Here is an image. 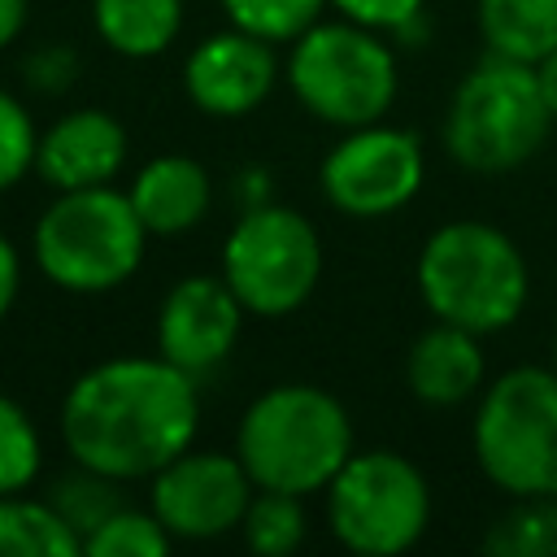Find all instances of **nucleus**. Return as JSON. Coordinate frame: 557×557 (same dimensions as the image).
Wrapping results in <instances>:
<instances>
[{
	"instance_id": "nucleus-1",
	"label": "nucleus",
	"mask_w": 557,
	"mask_h": 557,
	"mask_svg": "<svg viewBox=\"0 0 557 557\" xmlns=\"http://www.w3.org/2000/svg\"><path fill=\"white\" fill-rule=\"evenodd\" d=\"M200 431L196 379L157 357H109L83 370L61 400V444L74 466L117 483L152 479Z\"/></svg>"
},
{
	"instance_id": "nucleus-2",
	"label": "nucleus",
	"mask_w": 557,
	"mask_h": 557,
	"mask_svg": "<svg viewBox=\"0 0 557 557\" xmlns=\"http://www.w3.org/2000/svg\"><path fill=\"white\" fill-rule=\"evenodd\" d=\"M413 283L435 322H453L474 335L513 326L531 296V270L513 235L474 218L444 222L422 239Z\"/></svg>"
},
{
	"instance_id": "nucleus-3",
	"label": "nucleus",
	"mask_w": 557,
	"mask_h": 557,
	"mask_svg": "<svg viewBox=\"0 0 557 557\" xmlns=\"http://www.w3.org/2000/svg\"><path fill=\"white\" fill-rule=\"evenodd\" d=\"M352 418L318 383H274L248 400L235 426V457L257 487L313 496L352 457Z\"/></svg>"
},
{
	"instance_id": "nucleus-4",
	"label": "nucleus",
	"mask_w": 557,
	"mask_h": 557,
	"mask_svg": "<svg viewBox=\"0 0 557 557\" xmlns=\"http://www.w3.org/2000/svg\"><path fill=\"white\" fill-rule=\"evenodd\" d=\"M144 248L148 226L139 222L131 196L113 183L57 191L30 231V257L39 274L70 296L117 292L144 265Z\"/></svg>"
},
{
	"instance_id": "nucleus-5",
	"label": "nucleus",
	"mask_w": 557,
	"mask_h": 557,
	"mask_svg": "<svg viewBox=\"0 0 557 557\" xmlns=\"http://www.w3.org/2000/svg\"><path fill=\"white\" fill-rule=\"evenodd\" d=\"M283 74L296 104L335 131L383 122L400 91V65L387 35L348 17H318L296 35Z\"/></svg>"
},
{
	"instance_id": "nucleus-6",
	"label": "nucleus",
	"mask_w": 557,
	"mask_h": 557,
	"mask_svg": "<svg viewBox=\"0 0 557 557\" xmlns=\"http://www.w3.org/2000/svg\"><path fill=\"white\" fill-rule=\"evenodd\" d=\"M553 113L540 91V74L527 61L487 52L448 96L444 152L470 174H509L527 165L548 139Z\"/></svg>"
},
{
	"instance_id": "nucleus-7",
	"label": "nucleus",
	"mask_w": 557,
	"mask_h": 557,
	"mask_svg": "<svg viewBox=\"0 0 557 557\" xmlns=\"http://www.w3.org/2000/svg\"><path fill=\"white\" fill-rule=\"evenodd\" d=\"M470 444L483 479L513 496H557V370L509 366L483 383Z\"/></svg>"
},
{
	"instance_id": "nucleus-8",
	"label": "nucleus",
	"mask_w": 557,
	"mask_h": 557,
	"mask_svg": "<svg viewBox=\"0 0 557 557\" xmlns=\"http://www.w3.org/2000/svg\"><path fill=\"white\" fill-rule=\"evenodd\" d=\"M326 522L357 557L409 553L431 527L426 474L392 448H352L326 483Z\"/></svg>"
},
{
	"instance_id": "nucleus-9",
	"label": "nucleus",
	"mask_w": 557,
	"mask_h": 557,
	"mask_svg": "<svg viewBox=\"0 0 557 557\" xmlns=\"http://www.w3.org/2000/svg\"><path fill=\"white\" fill-rule=\"evenodd\" d=\"M222 278L252 318H287L322 278V239L305 213L278 200L239 209L222 244Z\"/></svg>"
},
{
	"instance_id": "nucleus-10",
	"label": "nucleus",
	"mask_w": 557,
	"mask_h": 557,
	"mask_svg": "<svg viewBox=\"0 0 557 557\" xmlns=\"http://www.w3.org/2000/svg\"><path fill=\"white\" fill-rule=\"evenodd\" d=\"M422 178H426L422 139L413 131L387 126V122L344 131L318 165V187H322L326 205L335 213L361 218V222L400 213L422 191Z\"/></svg>"
},
{
	"instance_id": "nucleus-11",
	"label": "nucleus",
	"mask_w": 557,
	"mask_h": 557,
	"mask_svg": "<svg viewBox=\"0 0 557 557\" xmlns=\"http://www.w3.org/2000/svg\"><path fill=\"white\" fill-rule=\"evenodd\" d=\"M257 483L244 461L222 448H187L148 479V509L174 544H205L239 531Z\"/></svg>"
},
{
	"instance_id": "nucleus-12",
	"label": "nucleus",
	"mask_w": 557,
	"mask_h": 557,
	"mask_svg": "<svg viewBox=\"0 0 557 557\" xmlns=\"http://www.w3.org/2000/svg\"><path fill=\"white\" fill-rule=\"evenodd\" d=\"M244 313L248 309L222 274H187L157 305V352L200 379L231 357Z\"/></svg>"
},
{
	"instance_id": "nucleus-13",
	"label": "nucleus",
	"mask_w": 557,
	"mask_h": 557,
	"mask_svg": "<svg viewBox=\"0 0 557 557\" xmlns=\"http://www.w3.org/2000/svg\"><path fill=\"white\" fill-rule=\"evenodd\" d=\"M278 83L274 44L226 22V30L205 35L183 61V91L209 117H248L265 104Z\"/></svg>"
},
{
	"instance_id": "nucleus-14",
	"label": "nucleus",
	"mask_w": 557,
	"mask_h": 557,
	"mask_svg": "<svg viewBox=\"0 0 557 557\" xmlns=\"http://www.w3.org/2000/svg\"><path fill=\"white\" fill-rule=\"evenodd\" d=\"M126 165V126L109 109H70L39 131L35 174L52 191L104 187Z\"/></svg>"
},
{
	"instance_id": "nucleus-15",
	"label": "nucleus",
	"mask_w": 557,
	"mask_h": 557,
	"mask_svg": "<svg viewBox=\"0 0 557 557\" xmlns=\"http://www.w3.org/2000/svg\"><path fill=\"white\" fill-rule=\"evenodd\" d=\"M483 335L453 326V322H431L405 352V383L409 392L431 405V409H457L474 400L487 383V361L479 348Z\"/></svg>"
},
{
	"instance_id": "nucleus-16",
	"label": "nucleus",
	"mask_w": 557,
	"mask_h": 557,
	"mask_svg": "<svg viewBox=\"0 0 557 557\" xmlns=\"http://www.w3.org/2000/svg\"><path fill=\"white\" fill-rule=\"evenodd\" d=\"M139 222L148 226V235H187L191 226H200L213 209V178L196 157L183 152H161L152 161L139 165V174L126 187Z\"/></svg>"
},
{
	"instance_id": "nucleus-17",
	"label": "nucleus",
	"mask_w": 557,
	"mask_h": 557,
	"mask_svg": "<svg viewBox=\"0 0 557 557\" xmlns=\"http://www.w3.org/2000/svg\"><path fill=\"white\" fill-rule=\"evenodd\" d=\"M91 26L117 57H161L183 30V0H91Z\"/></svg>"
},
{
	"instance_id": "nucleus-18",
	"label": "nucleus",
	"mask_w": 557,
	"mask_h": 557,
	"mask_svg": "<svg viewBox=\"0 0 557 557\" xmlns=\"http://www.w3.org/2000/svg\"><path fill=\"white\" fill-rule=\"evenodd\" d=\"M487 52L540 65L557 52V0H479Z\"/></svg>"
},
{
	"instance_id": "nucleus-19",
	"label": "nucleus",
	"mask_w": 557,
	"mask_h": 557,
	"mask_svg": "<svg viewBox=\"0 0 557 557\" xmlns=\"http://www.w3.org/2000/svg\"><path fill=\"white\" fill-rule=\"evenodd\" d=\"M83 540L48 496H0V557H78Z\"/></svg>"
},
{
	"instance_id": "nucleus-20",
	"label": "nucleus",
	"mask_w": 557,
	"mask_h": 557,
	"mask_svg": "<svg viewBox=\"0 0 557 557\" xmlns=\"http://www.w3.org/2000/svg\"><path fill=\"white\" fill-rule=\"evenodd\" d=\"M305 496H292V492H274V487H257L248 509H244V522H239V535L244 544L257 553V557H287L305 544Z\"/></svg>"
},
{
	"instance_id": "nucleus-21",
	"label": "nucleus",
	"mask_w": 557,
	"mask_h": 557,
	"mask_svg": "<svg viewBox=\"0 0 557 557\" xmlns=\"http://www.w3.org/2000/svg\"><path fill=\"white\" fill-rule=\"evenodd\" d=\"M483 548L492 557H557V496H527L492 522Z\"/></svg>"
},
{
	"instance_id": "nucleus-22",
	"label": "nucleus",
	"mask_w": 557,
	"mask_h": 557,
	"mask_svg": "<svg viewBox=\"0 0 557 557\" xmlns=\"http://www.w3.org/2000/svg\"><path fill=\"white\" fill-rule=\"evenodd\" d=\"M48 500H52V509L74 527L78 540H87L113 509L126 505L122 483L109 479V474H96V470H87V466H74L70 474H61L57 487L48 492Z\"/></svg>"
},
{
	"instance_id": "nucleus-23",
	"label": "nucleus",
	"mask_w": 557,
	"mask_h": 557,
	"mask_svg": "<svg viewBox=\"0 0 557 557\" xmlns=\"http://www.w3.org/2000/svg\"><path fill=\"white\" fill-rule=\"evenodd\" d=\"M170 548H174V535L161 527V518L152 509H135V505L113 509L83 540V553H91V557H165Z\"/></svg>"
},
{
	"instance_id": "nucleus-24",
	"label": "nucleus",
	"mask_w": 557,
	"mask_h": 557,
	"mask_svg": "<svg viewBox=\"0 0 557 557\" xmlns=\"http://www.w3.org/2000/svg\"><path fill=\"white\" fill-rule=\"evenodd\" d=\"M44 470V440L26 405L0 392V496L26 492Z\"/></svg>"
},
{
	"instance_id": "nucleus-25",
	"label": "nucleus",
	"mask_w": 557,
	"mask_h": 557,
	"mask_svg": "<svg viewBox=\"0 0 557 557\" xmlns=\"http://www.w3.org/2000/svg\"><path fill=\"white\" fill-rule=\"evenodd\" d=\"M218 4L231 26L261 35L270 44H292L322 17L331 0H218Z\"/></svg>"
},
{
	"instance_id": "nucleus-26",
	"label": "nucleus",
	"mask_w": 557,
	"mask_h": 557,
	"mask_svg": "<svg viewBox=\"0 0 557 557\" xmlns=\"http://www.w3.org/2000/svg\"><path fill=\"white\" fill-rule=\"evenodd\" d=\"M35 144H39V126L30 109L9 87H0V191L17 187L35 170Z\"/></svg>"
},
{
	"instance_id": "nucleus-27",
	"label": "nucleus",
	"mask_w": 557,
	"mask_h": 557,
	"mask_svg": "<svg viewBox=\"0 0 557 557\" xmlns=\"http://www.w3.org/2000/svg\"><path fill=\"white\" fill-rule=\"evenodd\" d=\"M22 78L35 96H65L78 78V57L65 44H44L22 61Z\"/></svg>"
},
{
	"instance_id": "nucleus-28",
	"label": "nucleus",
	"mask_w": 557,
	"mask_h": 557,
	"mask_svg": "<svg viewBox=\"0 0 557 557\" xmlns=\"http://www.w3.org/2000/svg\"><path fill=\"white\" fill-rule=\"evenodd\" d=\"M331 9L348 22H361L370 30L383 35H400L405 26H413L418 17H426V0H331Z\"/></svg>"
},
{
	"instance_id": "nucleus-29",
	"label": "nucleus",
	"mask_w": 557,
	"mask_h": 557,
	"mask_svg": "<svg viewBox=\"0 0 557 557\" xmlns=\"http://www.w3.org/2000/svg\"><path fill=\"white\" fill-rule=\"evenodd\" d=\"M17 292H22V257H17L13 239L0 231V322L13 313Z\"/></svg>"
},
{
	"instance_id": "nucleus-30",
	"label": "nucleus",
	"mask_w": 557,
	"mask_h": 557,
	"mask_svg": "<svg viewBox=\"0 0 557 557\" xmlns=\"http://www.w3.org/2000/svg\"><path fill=\"white\" fill-rule=\"evenodd\" d=\"M235 200H239V209H252V205L274 200L270 170H265V165H248V170H239V178H235Z\"/></svg>"
},
{
	"instance_id": "nucleus-31",
	"label": "nucleus",
	"mask_w": 557,
	"mask_h": 557,
	"mask_svg": "<svg viewBox=\"0 0 557 557\" xmlns=\"http://www.w3.org/2000/svg\"><path fill=\"white\" fill-rule=\"evenodd\" d=\"M26 13H30V0H0V52L22 35Z\"/></svg>"
},
{
	"instance_id": "nucleus-32",
	"label": "nucleus",
	"mask_w": 557,
	"mask_h": 557,
	"mask_svg": "<svg viewBox=\"0 0 557 557\" xmlns=\"http://www.w3.org/2000/svg\"><path fill=\"white\" fill-rule=\"evenodd\" d=\"M535 74H540L544 104H548V113H553V122H557V52H553V57H544V61L535 65Z\"/></svg>"
},
{
	"instance_id": "nucleus-33",
	"label": "nucleus",
	"mask_w": 557,
	"mask_h": 557,
	"mask_svg": "<svg viewBox=\"0 0 557 557\" xmlns=\"http://www.w3.org/2000/svg\"><path fill=\"white\" fill-rule=\"evenodd\" d=\"M553 370H557V344H553Z\"/></svg>"
}]
</instances>
